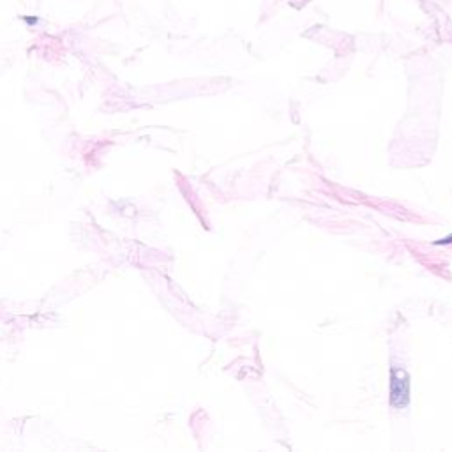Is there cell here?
<instances>
[{
	"label": "cell",
	"mask_w": 452,
	"mask_h": 452,
	"mask_svg": "<svg viewBox=\"0 0 452 452\" xmlns=\"http://www.w3.org/2000/svg\"><path fill=\"white\" fill-rule=\"evenodd\" d=\"M410 401V378L404 369L392 367L390 371V404L404 408Z\"/></svg>",
	"instance_id": "obj_1"
}]
</instances>
